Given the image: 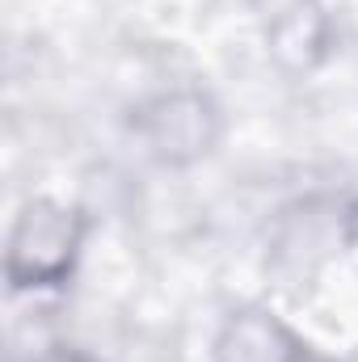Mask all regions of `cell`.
<instances>
[{"label": "cell", "mask_w": 358, "mask_h": 362, "mask_svg": "<svg viewBox=\"0 0 358 362\" xmlns=\"http://www.w3.org/2000/svg\"><path fill=\"white\" fill-rule=\"evenodd\" d=\"M215 362H325L266 308H241L215 337Z\"/></svg>", "instance_id": "3"}, {"label": "cell", "mask_w": 358, "mask_h": 362, "mask_svg": "<svg viewBox=\"0 0 358 362\" xmlns=\"http://www.w3.org/2000/svg\"><path fill=\"white\" fill-rule=\"evenodd\" d=\"M85 232H89L85 211L55 198H30L8 232V257H4L8 286L13 291L64 286L85 249Z\"/></svg>", "instance_id": "1"}, {"label": "cell", "mask_w": 358, "mask_h": 362, "mask_svg": "<svg viewBox=\"0 0 358 362\" xmlns=\"http://www.w3.org/2000/svg\"><path fill=\"white\" fill-rule=\"evenodd\" d=\"M219 131H224V118H219L215 101L194 89L161 93L148 105H139V114H135V135L144 139L148 156H156L161 165H173V169L202 160L219 144Z\"/></svg>", "instance_id": "2"}]
</instances>
